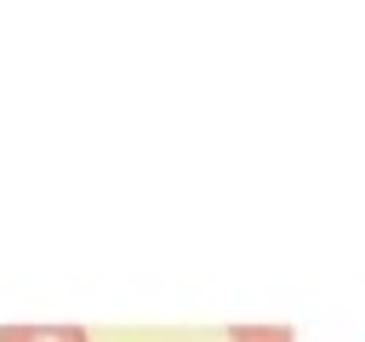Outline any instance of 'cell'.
Listing matches in <instances>:
<instances>
[{"label": "cell", "instance_id": "obj_1", "mask_svg": "<svg viewBox=\"0 0 365 342\" xmlns=\"http://www.w3.org/2000/svg\"><path fill=\"white\" fill-rule=\"evenodd\" d=\"M0 342H91L80 325H6Z\"/></svg>", "mask_w": 365, "mask_h": 342}, {"label": "cell", "instance_id": "obj_2", "mask_svg": "<svg viewBox=\"0 0 365 342\" xmlns=\"http://www.w3.org/2000/svg\"><path fill=\"white\" fill-rule=\"evenodd\" d=\"M234 342H291L285 325H234Z\"/></svg>", "mask_w": 365, "mask_h": 342}]
</instances>
